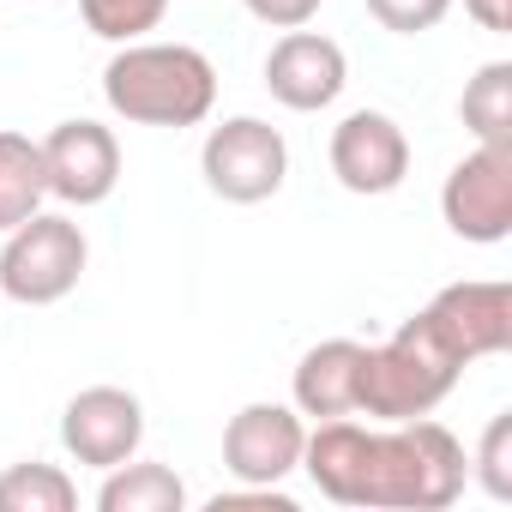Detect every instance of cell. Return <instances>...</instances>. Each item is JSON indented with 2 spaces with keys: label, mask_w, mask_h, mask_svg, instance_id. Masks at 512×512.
Masks as SVG:
<instances>
[{
  "label": "cell",
  "mask_w": 512,
  "mask_h": 512,
  "mask_svg": "<svg viewBox=\"0 0 512 512\" xmlns=\"http://www.w3.org/2000/svg\"><path fill=\"white\" fill-rule=\"evenodd\" d=\"M470 458L452 428L410 416L386 422L380 434L368 428V464H362V506L386 512H440L464 494Z\"/></svg>",
  "instance_id": "1"
},
{
  "label": "cell",
  "mask_w": 512,
  "mask_h": 512,
  "mask_svg": "<svg viewBox=\"0 0 512 512\" xmlns=\"http://www.w3.org/2000/svg\"><path fill=\"white\" fill-rule=\"evenodd\" d=\"M103 97L133 127H199L217 103V67L187 43H121L103 67Z\"/></svg>",
  "instance_id": "2"
},
{
  "label": "cell",
  "mask_w": 512,
  "mask_h": 512,
  "mask_svg": "<svg viewBox=\"0 0 512 512\" xmlns=\"http://www.w3.org/2000/svg\"><path fill=\"white\" fill-rule=\"evenodd\" d=\"M464 362L440 344V332L410 314L386 344H374L362 356V386H356V416H374V422H410V416H428L452 386H458Z\"/></svg>",
  "instance_id": "3"
},
{
  "label": "cell",
  "mask_w": 512,
  "mask_h": 512,
  "mask_svg": "<svg viewBox=\"0 0 512 512\" xmlns=\"http://www.w3.org/2000/svg\"><path fill=\"white\" fill-rule=\"evenodd\" d=\"M85 260H91L85 229L61 211H37L19 229H7V247H0V296H13L25 308H49V302L79 290Z\"/></svg>",
  "instance_id": "4"
},
{
  "label": "cell",
  "mask_w": 512,
  "mask_h": 512,
  "mask_svg": "<svg viewBox=\"0 0 512 512\" xmlns=\"http://www.w3.org/2000/svg\"><path fill=\"white\" fill-rule=\"evenodd\" d=\"M199 169H205V187L229 205H260L284 187L290 175V145L272 121L260 115H235L223 127L205 133V151H199Z\"/></svg>",
  "instance_id": "5"
},
{
  "label": "cell",
  "mask_w": 512,
  "mask_h": 512,
  "mask_svg": "<svg viewBox=\"0 0 512 512\" xmlns=\"http://www.w3.org/2000/svg\"><path fill=\"white\" fill-rule=\"evenodd\" d=\"M440 217L458 241L494 247L512 235V145H476L440 187Z\"/></svg>",
  "instance_id": "6"
},
{
  "label": "cell",
  "mask_w": 512,
  "mask_h": 512,
  "mask_svg": "<svg viewBox=\"0 0 512 512\" xmlns=\"http://www.w3.org/2000/svg\"><path fill=\"white\" fill-rule=\"evenodd\" d=\"M422 320L440 332V344L458 362H482V356H506L512 350V284L500 278H470V284H446Z\"/></svg>",
  "instance_id": "7"
},
{
  "label": "cell",
  "mask_w": 512,
  "mask_h": 512,
  "mask_svg": "<svg viewBox=\"0 0 512 512\" xmlns=\"http://www.w3.org/2000/svg\"><path fill=\"white\" fill-rule=\"evenodd\" d=\"M302 410L290 404H241L223 428V464L235 482L278 488L290 470H302Z\"/></svg>",
  "instance_id": "8"
},
{
  "label": "cell",
  "mask_w": 512,
  "mask_h": 512,
  "mask_svg": "<svg viewBox=\"0 0 512 512\" xmlns=\"http://www.w3.org/2000/svg\"><path fill=\"white\" fill-rule=\"evenodd\" d=\"M139 440H145V404L127 386H85L61 410V446L91 470L127 464Z\"/></svg>",
  "instance_id": "9"
},
{
  "label": "cell",
  "mask_w": 512,
  "mask_h": 512,
  "mask_svg": "<svg viewBox=\"0 0 512 512\" xmlns=\"http://www.w3.org/2000/svg\"><path fill=\"white\" fill-rule=\"evenodd\" d=\"M332 175L344 193H362V199H380L392 187H404L410 175V139L392 115L380 109H356L332 127Z\"/></svg>",
  "instance_id": "10"
},
{
  "label": "cell",
  "mask_w": 512,
  "mask_h": 512,
  "mask_svg": "<svg viewBox=\"0 0 512 512\" xmlns=\"http://www.w3.org/2000/svg\"><path fill=\"white\" fill-rule=\"evenodd\" d=\"M43 175L61 205H103L121 181V145L103 121H61L43 139Z\"/></svg>",
  "instance_id": "11"
},
{
  "label": "cell",
  "mask_w": 512,
  "mask_h": 512,
  "mask_svg": "<svg viewBox=\"0 0 512 512\" xmlns=\"http://www.w3.org/2000/svg\"><path fill=\"white\" fill-rule=\"evenodd\" d=\"M350 85V61L332 37L320 31H284L266 55V91L296 109V115H314V109H332Z\"/></svg>",
  "instance_id": "12"
},
{
  "label": "cell",
  "mask_w": 512,
  "mask_h": 512,
  "mask_svg": "<svg viewBox=\"0 0 512 512\" xmlns=\"http://www.w3.org/2000/svg\"><path fill=\"white\" fill-rule=\"evenodd\" d=\"M362 356L368 344L356 338H326L314 344L302 362H296V410L314 416V422H332V416H356V386H362Z\"/></svg>",
  "instance_id": "13"
},
{
  "label": "cell",
  "mask_w": 512,
  "mask_h": 512,
  "mask_svg": "<svg viewBox=\"0 0 512 512\" xmlns=\"http://www.w3.org/2000/svg\"><path fill=\"white\" fill-rule=\"evenodd\" d=\"M49 199V175H43V145L25 133H0V235L19 229L25 217H37Z\"/></svg>",
  "instance_id": "14"
},
{
  "label": "cell",
  "mask_w": 512,
  "mask_h": 512,
  "mask_svg": "<svg viewBox=\"0 0 512 512\" xmlns=\"http://www.w3.org/2000/svg\"><path fill=\"white\" fill-rule=\"evenodd\" d=\"M97 506L103 512H181L187 506V488L169 464H115L103 470V488H97Z\"/></svg>",
  "instance_id": "15"
},
{
  "label": "cell",
  "mask_w": 512,
  "mask_h": 512,
  "mask_svg": "<svg viewBox=\"0 0 512 512\" xmlns=\"http://www.w3.org/2000/svg\"><path fill=\"white\" fill-rule=\"evenodd\" d=\"M458 115L476 133V145H512V61L476 67V79L458 97Z\"/></svg>",
  "instance_id": "16"
},
{
  "label": "cell",
  "mask_w": 512,
  "mask_h": 512,
  "mask_svg": "<svg viewBox=\"0 0 512 512\" xmlns=\"http://www.w3.org/2000/svg\"><path fill=\"white\" fill-rule=\"evenodd\" d=\"M79 506V488L61 464H7L0 470V512H73Z\"/></svg>",
  "instance_id": "17"
},
{
  "label": "cell",
  "mask_w": 512,
  "mask_h": 512,
  "mask_svg": "<svg viewBox=\"0 0 512 512\" xmlns=\"http://www.w3.org/2000/svg\"><path fill=\"white\" fill-rule=\"evenodd\" d=\"M85 31H97L103 43H139L145 31L163 25L169 0H79Z\"/></svg>",
  "instance_id": "18"
},
{
  "label": "cell",
  "mask_w": 512,
  "mask_h": 512,
  "mask_svg": "<svg viewBox=\"0 0 512 512\" xmlns=\"http://www.w3.org/2000/svg\"><path fill=\"white\" fill-rule=\"evenodd\" d=\"M470 464H476V476H482V488H488L494 500H512V416H494V422H488L482 452H476Z\"/></svg>",
  "instance_id": "19"
},
{
  "label": "cell",
  "mask_w": 512,
  "mask_h": 512,
  "mask_svg": "<svg viewBox=\"0 0 512 512\" xmlns=\"http://www.w3.org/2000/svg\"><path fill=\"white\" fill-rule=\"evenodd\" d=\"M368 13L398 37H422L452 13V0H368Z\"/></svg>",
  "instance_id": "20"
},
{
  "label": "cell",
  "mask_w": 512,
  "mask_h": 512,
  "mask_svg": "<svg viewBox=\"0 0 512 512\" xmlns=\"http://www.w3.org/2000/svg\"><path fill=\"white\" fill-rule=\"evenodd\" d=\"M241 7L260 19V25H272V31H302L326 0H241Z\"/></svg>",
  "instance_id": "21"
},
{
  "label": "cell",
  "mask_w": 512,
  "mask_h": 512,
  "mask_svg": "<svg viewBox=\"0 0 512 512\" xmlns=\"http://www.w3.org/2000/svg\"><path fill=\"white\" fill-rule=\"evenodd\" d=\"M464 13H470L482 31H494V37L512 31V0H464Z\"/></svg>",
  "instance_id": "22"
}]
</instances>
